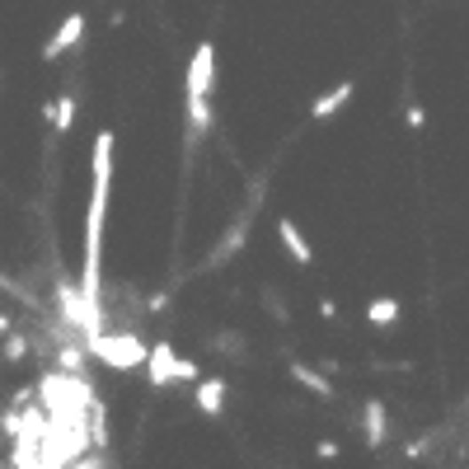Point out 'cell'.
<instances>
[{
  "mask_svg": "<svg viewBox=\"0 0 469 469\" xmlns=\"http://www.w3.org/2000/svg\"><path fill=\"white\" fill-rule=\"evenodd\" d=\"M108 174H113V131L94 137V183H90V216H85V267L80 287L99 300V244H104V207H108Z\"/></svg>",
  "mask_w": 469,
  "mask_h": 469,
  "instance_id": "1",
  "label": "cell"
},
{
  "mask_svg": "<svg viewBox=\"0 0 469 469\" xmlns=\"http://www.w3.org/2000/svg\"><path fill=\"white\" fill-rule=\"evenodd\" d=\"M80 38H85V14L76 10V14H66V20H61V28H57L52 38L43 43V52H38V57H43L47 66H52V61H61V52H71V47H80Z\"/></svg>",
  "mask_w": 469,
  "mask_h": 469,
  "instance_id": "2",
  "label": "cell"
},
{
  "mask_svg": "<svg viewBox=\"0 0 469 469\" xmlns=\"http://www.w3.org/2000/svg\"><path fill=\"white\" fill-rule=\"evenodd\" d=\"M43 117L52 123V137H66V131H71V123L80 117V99H76V90H61L52 104H43Z\"/></svg>",
  "mask_w": 469,
  "mask_h": 469,
  "instance_id": "3",
  "label": "cell"
},
{
  "mask_svg": "<svg viewBox=\"0 0 469 469\" xmlns=\"http://www.w3.org/2000/svg\"><path fill=\"white\" fill-rule=\"evenodd\" d=\"M352 90H357V80H343V85L324 90V94H320V99H314V104H310V117H314V123H324V117L343 113V108H347V99H352Z\"/></svg>",
  "mask_w": 469,
  "mask_h": 469,
  "instance_id": "4",
  "label": "cell"
},
{
  "mask_svg": "<svg viewBox=\"0 0 469 469\" xmlns=\"http://www.w3.org/2000/svg\"><path fill=\"white\" fill-rule=\"evenodd\" d=\"M226 404V376H197V409H203L207 417H216Z\"/></svg>",
  "mask_w": 469,
  "mask_h": 469,
  "instance_id": "5",
  "label": "cell"
},
{
  "mask_svg": "<svg viewBox=\"0 0 469 469\" xmlns=\"http://www.w3.org/2000/svg\"><path fill=\"white\" fill-rule=\"evenodd\" d=\"M277 234H282V244H287V254L300 263V267H310L314 263V249H310V240L296 230V221H277Z\"/></svg>",
  "mask_w": 469,
  "mask_h": 469,
  "instance_id": "6",
  "label": "cell"
},
{
  "mask_svg": "<svg viewBox=\"0 0 469 469\" xmlns=\"http://www.w3.org/2000/svg\"><path fill=\"white\" fill-rule=\"evenodd\" d=\"M362 427H366V446H380L385 441V404H376V399H371V404H366V417H362Z\"/></svg>",
  "mask_w": 469,
  "mask_h": 469,
  "instance_id": "7",
  "label": "cell"
},
{
  "mask_svg": "<svg viewBox=\"0 0 469 469\" xmlns=\"http://www.w3.org/2000/svg\"><path fill=\"white\" fill-rule=\"evenodd\" d=\"M291 376H296L300 385H306V390H314L320 399H333V385H329L320 371H310V366H300V362H296V366H291Z\"/></svg>",
  "mask_w": 469,
  "mask_h": 469,
  "instance_id": "8",
  "label": "cell"
},
{
  "mask_svg": "<svg viewBox=\"0 0 469 469\" xmlns=\"http://www.w3.org/2000/svg\"><path fill=\"white\" fill-rule=\"evenodd\" d=\"M57 366H61L66 376H85V352L71 347V343H61L57 347Z\"/></svg>",
  "mask_w": 469,
  "mask_h": 469,
  "instance_id": "9",
  "label": "cell"
},
{
  "mask_svg": "<svg viewBox=\"0 0 469 469\" xmlns=\"http://www.w3.org/2000/svg\"><path fill=\"white\" fill-rule=\"evenodd\" d=\"M366 320H371V324H394L399 320V300H390V296L371 300V306H366Z\"/></svg>",
  "mask_w": 469,
  "mask_h": 469,
  "instance_id": "10",
  "label": "cell"
},
{
  "mask_svg": "<svg viewBox=\"0 0 469 469\" xmlns=\"http://www.w3.org/2000/svg\"><path fill=\"white\" fill-rule=\"evenodd\" d=\"M0 357H5V362H24L28 357V338H24V333H10V338L0 343Z\"/></svg>",
  "mask_w": 469,
  "mask_h": 469,
  "instance_id": "11",
  "label": "cell"
},
{
  "mask_svg": "<svg viewBox=\"0 0 469 469\" xmlns=\"http://www.w3.org/2000/svg\"><path fill=\"white\" fill-rule=\"evenodd\" d=\"M423 123H427V108H423V104H409V108H404V127H413V131H417Z\"/></svg>",
  "mask_w": 469,
  "mask_h": 469,
  "instance_id": "12",
  "label": "cell"
},
{
  "mask_svg": "<svg viewBox=\"0 0 469 469\" xmlns=\"http://www.w3.org/2000/svg\"><path fill=\"white\" fill-rule=\"evenodd\" d=\"M203 371H197V362H179L174 357V380H197Z\"/></svg>",
  "mask_w": 469,
  "mask_h": 469,
  "instance_id": "13",
  "label": "cell"
},
{
  "mask_svg": "<svg viewBox=\"0 0 469 469\" xmlns=\"http://www.w3.org/2000/svg\"><path fill=\"white\" fill-rule=\"evenodd\" d=\"M314 456H320V460H333V456H338V446H333V441H320V446H314Z\"/></svg>",
  "mask_w": 469,
  "mask_h": 469,
  "instance_id": "14",
  "label": "cell"
},
{
  "mask_svg": "<svg viewBox=\"0 0 469 469\" xmlns=\"http://www.w3.org/2000/svg\"><path fill=\"white\" fill-rule=\"evenodd\" d=\"M0 333H10V320H5V314H0Z\"/></svg>",
  "mask_w": 469,
  "mask_h": 469,
  "instance_id": "15",
  "label": "cell"
}]
</instances>
